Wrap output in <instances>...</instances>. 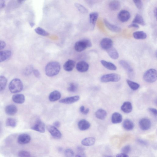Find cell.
Listing matches in <instances>:
<instances>
[{"label": "cell", "instance_id": "cell-28", "mask_svg": "<svg viewBox=\"0 0 157 157\" xmlns=\"http://www.w3.org/2000/svg\"><path fill=\"white\" fill-rule=\"evenodd\" d=\"M123 126L125 129L127 130H131L133 129L134 125L131 121L129 119H126L124 121Z\"/></svg>", "mask_w": 157, "mask_h": 157}, {"label": "cell", "instance_id": "cell-34", "mask_svg": "<svg viewBox=\"0 0 157 157\" xmlns=\"http://www.w3.org/2000/svg\"><path fill=\"white\" fill-rule=\"evenodd\" d=\"M7 82V78L4 76H0V91L5 88Z\"/></svg>", "mask_w": 157, "mask_h": 157}, {"label": "cell", "instance_id": "cell-47", "mask_svg": "<svg viewBox=\"0 0 157 157\" xmlns=\"http://www.w3.org/2000/svg\"><path fill=\"white\" fill-rule=\"evenodd\" d=\"M139 144L143 145L144 146L147 145L148 143L146 142L143 140L141 139H138L137 140Z\"/></svg>", "mask_w": 157, "mask_h": 157}, {"label": "cell", "instance_id": "cell-24", "mask_svg": "<svg viewBox=\"0 0 157 157\" xmlns=\"http://www.w3.org/2000/svg\"><path fill=\"white\" fill-rule=\"evenodd\" d=\"M11 55V52L7 50L0 51V63L3 62L9 58Z\"/></svg>", "mask_w": 157, "mask_h": 157}, {"label": "cell", "instance_id": "cell-55", "mask_svg": "<svg viewBox=\"0 0 157 157\" xmlns=\"http://www.w3.org/2000/svg\"><path fill=\"white\" fill-rule=\"evenodd\" d=\"M29 25L32 27H34L35 25V23L33 22H29Z\"/></svg>", "mask_w": 157, "mask_h": 157}, {"label": "cell", "instance_id": "cell-51", "mask_svg": "<svg viewBox=\"0 0 157 157\" xmlns=\"http://www.w3.org/2000/svg\"><path fill=\"white\" fill-rule=\"evenodd\" d=\"M116 157H128V156L123 153H120L117 155Z\"/></svg>", "mask_w": 157, "mask_h": 157}, {"label": "cell", "instance_id": "cell-5", "mask_svg": "<svg viewBox=\"0 0 157 157\" xmlns=\"http://www.w3.org/2000/svg\"><path fill=\"white\" fill-rule=\"evenodd\" d=\"M121 76L116 74H111L102 76L101 78V81L103 83L110 82H117L121 79Z\"/></svg>", "mask_w": 157, "mask_h": 157}, {"label": "cell", "instance_id": "cell-11", "mask_svg": "<svg viewBox=\"0 0 157 157\" xmlns=\"http://www.w3.org/2000/svg\"><path fill=\"white\" fill-rule=\"evenodd\" d=\"M130 18V14L129 12L125 10L121 11L118 15L119 20L122 22L128 21Z\"/></svg>", "mask_w": 157, "mask_h": 157}, {"label": "cell", "instance_id": "cell-36", "mask_svg": "<svg viewBox=\"0 0 157 157\" xmlns=\"http://www.w3.org/2000/svg\"><path fill=\"white\" fill-rule=\"evenodd\" d=\"M35 31L36 33L42 36H47L49 35V33L44 29L40 27L35 29Z\"/></svg>", "mask_w": 157, "mask_h": 157}, {"label": "cell", "instance_id": "cell-19", "mask_svg": "<svg viewBox=\"0 0 157 157\" xmlns=\"http://www.w3.org/2000/svg\"><path fill=\"white\" fill-rule=\"evenodd\" d=\"M75 65V62L74 61L71 60H69L64 64L63 68L66 71H70L73 70Z\"/></svg>", "mask_w": 157, "mask_h": 157}, {"label": "cell", "instance_id": "cell-7", "mask_svg": "<svg viewBox=\"0 0 157 157\" xmlns=\"http://www.w3.org/2000/svg\"><path fill=\"white\" fill-rule=\"evenodd\" d=\"M47 129L51 135L54 138L59 139L62 137L61 133L55 126L49 125L47 126Z\"/></svg>", "mask_w": 157, "mask_h": 157}, {"label": "cell", "instance_id": "cell-42", "mask_svg": "<svg viewBox=\"0 0 157 157\" xmlns=\"http://www.w3.org/2000/svg\"><path fill=\"white\" fill-rule=\"evenodd\" d=\"M19 157H29L31 154L28 152L25 151H21L18 154Z\"/></svg>", "mask_w": 157, "mask_h": 157}, {"label": "cell", "instance_id": "cell-40", "mask_svg": "<svg viewBox=\"0 0 157 157\" xmlns=\"http://www.w3.org/2000/svg\"><path fill=\"white\" fill-rule=\"evenodd\" d=\"M64 154L66 157H74V155L73 150L70 149H66L65 151Z\"/></svg>", "mask_w": 157, "mask_h": 157}, {"label": "cell", "instance_id": "cell-35", "mask_svg": "<svg viewBox=\"0 0 157 157\" xmlns=\"http://www.w3.org/2000/svg\"><path fill=\"white\" fill-rule=\"evenodd\" d=\"M6 125L7 126H10L12 128H15L17 124L16 119L13 118H8L6 121Z\"/></svg>", "mask_w": 157, "mask_h": 157}, {"label": "cell", "instance_id": "cell-53", "mask_svg": "<svg viewBox=\"0 0 157 157\" xmlns=\"http://www.w3.org/2000/svg\"><path fill=\"white\" fill-rule=\"evenodd\" d=\"M89 108H87L86 110L84 111L83 114L85 115L87 114L89 112Z\"/></svg>", "mask_w": 157, "mask_h": 157}, {"label": "cell", "instance_id": "cell-14", "mask_svg": "<svg viewBox=\"0 0 157 157\" xmlns=\"http://www.w3.org/2000/svg\"><path fill=\"white\" fill-rule=\"evenodd\" d=\"M31 140V137L28 134H23L20 135L18 139V143L21 144L28 143Z\"/></svg>", "mask_w": 157, "mask_h": 157}, {"label": "cell", "instance_id": "cell-4", "mask_svg": "<svg viewBox=\"0 0 157 157\" xmlns=\"http://www.w3.org/2000/svg\"><path fill=\"white\" fill-rule=\"evenodd\" d=\"M157 71L154 69H150L146 71L144 74V80L149 83H153L157 80Z\"/></svg>", "mask_w": 157, "mask_h": 157}, {"label": "cell", "instance_id": "cell-31", "mask_svg": "<svg viewBox=\"0 0 157 157\" xmlns=\"http://www.w3.org/2000/svg\"><path fill=\"white\" fill-rule=\"evenodd\" d=\"M107 113L106 111L100 109L96 111L95 115L97 118L100 120H104L106 117Z\"/></svg>", "mask_w": 157, "mask_h": 157}, {"label": "cell", "instance_id": "cell-41", "mask_svg": "<svg viewBox=\"0 0 157 157\" xmlns=\"http://www.w3.org/2000/svg\"><path fill=\"white\" fill-rule=\"evenodd\" d=\"M131 150V147L129 145L126 146L122 148V153L127 155L130 152Z\"/></svg>", "mask_w": 157, "mask_h": 157}, {"label": "cell", "instance_id": "cell-17", "mask_svg": "<svg viewBox=\"0 0 157 157\" xmlns=\"http://www.w3.org/2000/svg\"><path fill=\"white\" fill-rule=\"evenodd\" d=\"M18 111L16 107L14 105H9L6 107L5 108V112L9 116L14 115Z\"/></svg>", "mask_w": 157, "mask_h": 157}, {"label": "cell", "instance_id": "cell-1", "mask_svg": "<svg viewBox=\"0 0 157 157\" xmlns=\"http://www.w3.org/2000/svg\"><path fill=\"white\" fill-rule=\"evenodd\" d=\"M61 70V65L58 62H53L48 63L45 68L46 75L53 77L57 75Z\"/></svg>", "mask_w": 157, "mask_h": 157}, {"label": "cell", "instance_id": "cell-9", "mask_svg": "<svg viewBox=\"0 0 157 157\" xmlns=\"http://www.w3.org/2000/svg\"><path fill=\"white\" fill-rule=\"evenodd\" d=\"M140 128L143 130H147L150 129L151 123L150 120L147 118L141 119L139 123Z\"/></svg>", "mask_w": 157, "mask_h": 157}, {"label": "cell", "instance_id": "cell-43", "mask_svg": "<svg viewBox=\"0 0 157 157\" xmlns=\"http://www.w3.org/2000/svg\"><path fill=\"white\" fill-rule=\"evenodd\" d=\"M133 2L138 9H141L142 8L143 4L141 1H134Z\"/></svg>", "mask_w": 157, "mask_h": 157}, {"label": "cell", "instance_id": "cell-20", "mask_svg": "<svg viewBox=\"0 0 157 157\" xmlns=\"http://www.w3.org/2000/svg\"><path fill=\"white\" fill-rule=\"evenodd\" d=\"M99 17V14L97 12H93L89 15V20L90 25L93 29H94Z\"/></svg>", "mask_w": 157, "mask_h": 157}, {"label": "cell", "instance_id": "cell-21", "mask_svg": "<svg viewBox=\"0 0 157 157\" xmlns=\"http://www.w3.org/2000/svg\"><path fill=\"white\" fill-rule=\"evenodd\" d=\"M61 93L58 90H54L50 93L49 96V100L51 102H55L61 98Z\"/></svg>", "mask_w": 157, "mask_h": 157}, {"label": "cell", "instance_id": "cell-46", "mask_svg": "<svg viewBox=\"0 0 157 157\" xmlns=\"http://www.w3.org/2000/svg\"><path fill=\"white\" fill-rule=\"evenodd\" d=\"M149 110L154 115L156 116H157V111L156 109L150 108L149 109Z\"/></svg>", "mask_w": 157, "mask_h": 157}, {"label": "cell", "instance_id": "cell-48", "mask_svg": "<svg viewBox=\"0 0 157 157\" xmlns=\"http://www.w3.org/2000/svg\"><path fill=\"white\" fill-rule=\"evenodd\" d=\"M128 27L130 28H134L135 29H138L139 28V26L137 24L135 23H132L130 25L128 26Z\"/></svg>", "mask_w": 157, "mask_h": 157}, {"label": "cell", "instance_id": "cell-54", "mask_svg": "<svg viewBox=\"0 0 157 157\" xmlns=\"http://www.w3.org/2000/svg\"><path fill=\"white\" fill-rule=\"evenodd\" d=\"M154 14L155 17L156 18V14H157V8H155L154 10Z\"/></svg>", "mask_w": 157, "mask_h": 157}, {"label": "cell", "instance_id": "cell-22", "mask_svg": "<svg viewBox=\"0 0 157 157\" xmlns=\"http://www.w3.org/2000/svg\"><path fill=\"white\" fill-rule=\"evenodd\" d=\"M123 118L122 115L118 112H114L112 115L111 121L114 124H118L121 123Z\"/></svg>", "mask_w": 157, "mask_h": 157}, {"label": "cell", "instance_id": "cell-52", "mask_svg": "<svg viewBox=\"0 0 157 157\" xmlns=\"http://www.w3.org/2000/svg\"><path fill=\"white\" fill-rule=\"evenodd\" d=\"M85 107L83 106H82L80 108V110L81 113L83 114L84 111H85Z\"/></svg>", "mask_w": 157, "mask_h": 157}, {"label": "cell", "instance_id": "cell-13", "mask_svg": "<svg viewBox=\"0 0 157 157\" xmlns=\"http://www.w3.org/2000/svg\"><path fill=\"white\" fill-rule=\"evenodd\" d=\"M80 98L79 96L76 95L70 97L62 99L59 101L60 103L65 104H71L75 103L79 100Z\"/></svg>", "mask_w": 157, "mask_h": 157}, {"label": "cell", "instance_id": "cell-38", "mask_svg": "<svg viewBox=\"0 0 157 157\" xmlns=\"http://www.w3.org/2000/svg\"><path fill=\"white\" fill-rule=\"evenodd\" d=\"M75 6L78 10L81 12V13L83 14H86L88 13V10L83 6L78 3H75Z\"/></svg>", "mask_w": 157, "mask_h": 157}, {"label": "cell", "instance_id": "cell-56", "mask_svg": "<svg viewBox=\"0 0 157 157\" xmlns=\"http://www.w3.org/2000/svg\"><path fill=\"white\" fill-rule=\"evenodd\" d=\"M18 3L19 4H22V3L25 1H17Z\"/></svg>", "mask_w": 157, "mask_h": 157}, {"label": "cell", "instance_id": "cell-25", "mask_svg": "<svg viewBox=\"0 0 157 157\" xmlns=\"http://www.w3.org/2000/svg\"><path fill=\"white\" fill-rule=\"evenodd\" d=\"M101 63L104 67L107 69L111 70H116L117 68L116 66L113 63L102 60L100 61Z\"/></svg>", "mask_w": 157, "mask_h": 157}, {"label": "cell", "instance_id": "cell-50", "mask_svg": "<svg viewBox=\"0 0 157 157\" xmlns=\"http://www.w3.org/2000/svg\"><path fill=\"white\" fill-rule=\"evenodd\" d=\"M53 126H55L56 128H58L60 127V125H61V123L59 121H56L54 122L53 124Z\"/></svg>", "mask_w": 157, "mask_h": 157}, {"label": "cell", "instance_id": "cell-49", "mask_svg": "<svg viewBox=\"0 0 157 157\" xmlns=\"http://www.w3.org/2000/svg\"><path fill=\"white\" fill-rule=\"evenodd\" d=\"M5 5V1L3 0H0V9L4 8Z\"/></svg>", "mask_w": 157, "mask_h": 157}, {"label": "cell", "instance_id": "cell-23", "mask_svg": "<svg viewBox=\"0 0 157 157\" xmlns=\"http://www.w3.org/2000/svg\"><path fill=\"white\" fill-rule=\"evenodd\" d=\"M132 106L131 103L129 102H124L121 107L122 111L125 113H129L132 110Z\"/></svg>", "mask_w": 157, "mask_h": 157}, {"label": "cell", "instance_id": "cell-32", "mask_svg": "<svg viewBox=\"0 0 157 157\" xmlns=\"http://www.w3.org/2000/svg\"><path fill=\"white\" fill-rule=\"evenodd\" d=\"M132 23L138 24L142 26L146 25L143 17L140 15L137 14L134 18V20L132 21Z\"/></svg>", "mask_w": 157, "mask_h": 157}, {"label": "cell", "instance_id": "cell-12", "mask_svg": "<svg viewBox=\"0 0 157 157\" xmlns=\"http://www.w3.org/2000/svg\"><path fill=\"white\" fill-rule=\"evenodd\" d=\"M89 65L85 61L78 62L76 65V69L78 71L81 72H84L88 71Z\"/></svg>", "mask_w": 157, "mask_h": 157}, {"label": "cell", "instance_id": "cell-33", "mask_svg": "<svg viewBox=\"0 0 157 157\" xmlns=\"http://www.w3.org/2000/svg\"><path fill=\"white\" fill-rule=\"evenodd\" d=\"M127 83L130 88L134 90H136L140 87V85L138 83L129 80H127Z\"/></svg>", "mask_w": 157, "mask_h": 157}, {"label": "cell", "instance_id": "cell-57", "mask_svg": "<svg viewBox=\"0 0 157 157\" xmlns=\"http://www.w3.org/2000/svg\"><path fill=\"white\" fill-rule=\"evenodd\" d=\"M104 157H113L110 156H105Z\"/></svg>", "mask_w": 157, "mask_h": 157}, {"label": "cell", "instance_id": "cell-39", "mask_svg": "<svg viewBox=\"0 0 157 157\" xmlns=\"http://www.w3.org/2000/svg\"><path fill=\"white\" fill-rule=\"evenodd\" d=\"M34 70L33 66L32 65H29L24 70V74L26 76L32 74Z\"/></svg>", "mask_w": 157, "mask_h": 157}, {"label": "cell", "instance_id": "cell-29", "mask_svg": "<svg viewBox=\"0 0 157 157\" xmlns=\"http://www.w3.org/2000/svg\"><path fill=\"white\" fill-rule=\"evenodd\" d=\"M109 6L111 10L117 11L121 7V3L119 1H113L109 3Z\"/></svg>", "mask_w": 157, "mask_h": 157}, {"label": "cell", "instance_id": "cell-44", "mask_svg": "<svg viewBox=\"0 0 157 157\" xmlns=\"http://www.w3.org/2000/svg\"><path fill=\"white\" fill-rule=\"evenodd\" d=\"M33 73L35 76L38 78L40 77V73L39 71L37 69H34Z\"/></svg>", "mask_w": 157, "mask_h": 157}, {"label": "cell", "instance_id": "cell-8", "mask_svg": "<svg viewBox=\"0 0 157 157\" xmlns=\"http://www.w3.org/2000/svg\"><path fill=\"white\" fill-rule=\"evenodd\" d=\"M31 128L33 130L40 132L43 133L45 131V125L40 119H39L36 121Z\"/></svg>", "mask_w": 157, "mask_h": 157}, {"label": "cell", "instance_id": "cell-6", "mask_svg": "<svg viewBox=\"0 0 157 157\" xmlns=\"http://www.w3.org/2000/svg\"><path fill=\"white\" fill-rule=\"evenodd\" d=\"M119 64L127 72L128 76L132 77L134 75V70L131 67L130 64L125 60H121L119 62Z\"/></svg>", "mask_w": 157, "mask_h": 157}, {"label": "cell", "instance_id": "cell-10", "mask_svg": "<svg viewBox=\"0 0 157 157\" xmlns=\"http://www.w3.org/2000/svg\"><path fill=\"white\" fill-rule=\"evenodd\" d=\"M100 45L102 49L107 50L112 47L113 42L110 39L105 38L101 40Z\"/></svg>", "mask_w": 157, "mask_h": 157}, {"label": "cell", "instance_id": "cell-30", "mask_svg": "<svg viewBox=\"0 0 157 157\" xmlns=\"http://www.w3.org/2000/svg\"><path fill=\"white\" fill-rule=\"evenodd\" d=\"M133 36L135 39L138 40H142L146 38V34L143 31H137L133 34Z\"/></svg>", "mask_w": 157, "mask_h": 157}, {"label": "cell", "instance_id": "cell-37", "mask_svg": "<svg viewBox=\"0 0 157 157\" xmlns=\"http://www.w3.org/2000/svg\"><path fill=\"white\" fill-rule=\"evenodd\" d=\"M78 84L75 83H71L68 87V90L71 93H75L78 90Z\"/></svg>", "mask_w": 157, "mask_h": 157}, {"label": "cell", "instance_id": "cell-15", "mask_svg": "<svg viewBox=\"0 0 157 157\" xmlns=\"http://www.w3.org/2000/svg\"><path fill=\"white\" fill-rule=\"evenodd\" d=\"M104 22L107 27L111 31L116 33H118L121 32V29L120 27L112 25L106 20H104Z\"/></svg>", "mask_w": 157, "mask_h": 157}, {"label": "cell", "instance_id": "cell-3", "mask_svg": "<svg viewBox=\"0 0 157 157\" xmlns=\"http://www.w3.org/2000/svg\"><path fill=\"white\" fill-rule=\"evenodd\" d=\"M92 46L91 42L89 40L84 39L76 42L75 44L74 49L78 52H81Z\"/></svg>", "mask_w": 157, "mask_h": 157}, {"label": "cell", "instance_id": "cell-2", "mask_svg": "<svg viewBox=\"0 0 157 157\" xmlns=\"http://www.w3.org/2000/svg\"><path fill=\"white\" fill-rule=\"evenodd\" d=\"M9 88L12 93H19L22 91L23 89V84L20 79L15 78L12 80L10 83Z\"/></svg>", "mask_w": 157, "mask_h": 157}, {"label": "cell", "instance_id": "cell-16", "mask_svg": "<svg viewBox=\"0 0 157 157\" xmlns=\"http://www.w3.org/2000/svg\"><path fill=\"white\" fill-rule=\"evenodd\" d=\"M78 126L80 130L84 131L89 129L90 126V124L86 120L82 119L78 122Z\"/></svg>", "mask_w": 157, "mask_h": 157}, {"label": "cell", "instance_id": "cell-18", "mask_svg": "<svg viewBox=\"0 0 157 157\" xmlns=\"http://www.w3.org/2000/svg\"><path fill=\"white\" fill-rule=\"evenodd\" d=\"M12 100L16 104H22L25 102V95H23L17 94L13 96Z\"/></svg>", "mask_w": 157, "mask_h": 157}, {"label": "cell", "instance_id": "cell-26", "mask_svg": "<svg viewBox=\"0 0 157 157\" xmlns=\"http://www.w3.org/2000/svg\"><path fill=\"white\" fill-rule=\"evenodd\" d=\"M109 56L112 59L114 60L118 58L119 55L117 50L113 47L110 49L106 50Z\"/></svg>", "mask_w": 157, "mask_h": 157}, {"label": "cell", "instance_id": "cell-45", "mask_svg": "<svg viewBox=\"0 0 157 157\" xmlns=\"http://www.w3.org/2000/svg\"><path fill=\"white\" fill-rule=\"evenodd\" d=\"M6 44L5 42L3 41H0V50H2L5 47Z\"/></svg>", "mask_w": 157, "mask_h": 157}, {"label": "cell", "instance_id": "cell-27", "mask_svg": "<svg viewBox=\"0 0 157 157\" xmlns=\"http://www.w3.org/2000/svg\"><path fill=\"white\" fill-rule=\"evenodd\" d=\"M95 142V138L94 137H88L84 139L81 142L83 145L90 146L93 145Z\"/></svg>", "mask_w": 157, "mask_h": 157}]
</instances>
